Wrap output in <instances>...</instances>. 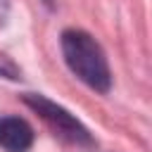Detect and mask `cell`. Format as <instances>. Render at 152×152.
I'll list each match as a JSON object with an SVG mask.
<instances>
[{
    "label": "cell",
    "mask_w": 152,
    "mask_h": 152,
    "mask_svg": "<svg viewBox=\"0 0 152 152\" xmlns=\"http://www.w3.org/2000/svg\"><path fill=\"white\" fill-rule=\"evenodd\" d=\"M59 48H62V57L69 66V71L83 81L90 90L95 93H109L112 88V71H109V62L107 55L102 50V45L81 28H66L59 36Z\"/></svg>",
    "instance_id": "6da1fadb"
},
{
    "label": "cell",
    "mask_w": 152,
    "mask_h": 152,
    "mask_svg": "<svg viewBox=\"0 0 152 152\" xmlns=\"http://www.w3.org/2000/svg\"><path fill=\"white\" fill-rule=\"evenodd\" d=\"M21 100H24V104L31 107V109L55 131V135H59L64 142L76 145V147H93V145H95L90 131H88L69 109H64L62 104L52 102L50 97H45V95H40V93H24Z\"/></svg>",
    "instance_id": "7a4b0ae2"
},
{
    "label": "cell",
    "mask_w": 152,
    "mask_h": 152,
    "mask_svg": "<svg viewBox=\"0 0 152 152\" xmlns=\"http://www.w3.org/2000/svg\"><path fill=\"white\" fill-rule=\"evenodd\" d=\"M33 138L31 124L21 116H0V147L5 152H28Z\"/></svg>",
    "instance_id": "3957f363"
},
{
    "label": "cell",
    "mask_w": 152,
    "mask_h": 152,
    "mask_svg": "<svg viewBox=\"0 0 152 152\" xmlns=\"http://www.w3.org/2000/svg\"><path fill=\"white\" fill-rule=\"evenodd\" d=\"M0 76H2V78H10V81H17V78H21V69H19L10 57L0 55Z\"/></svg>",
    "instance_id": "277c9868"
}]
</instances>
